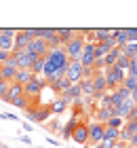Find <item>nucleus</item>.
Instances as JSON below:
<instances>
[{
    "label": "nucleus",
    "mask_w": 137,
    "mask_h": 148,
    "mask_svg": "<svg viewBox=\"0 0 137 148\" xmlns=\"http://www.w3.org/2000/svg\"><path fill=\"white\" fill-rule=\"evenodd\" d=\"M70 59H67L63 47L61 49H53L44 55V70H42V78L46 80V87H51L53 83H57L65 76Z\"/></svg>",
    "instance_id": "f257e3e1"
},
{
    "label": "nucleus",
    "mask_w": 137,
    "mask_h": 148,
    "mask_svg": "<svg viewBox=\"0 0 137 148\" xmlns=\"http://www.w3.org/2000/svg\"><path fill=\"white\" fill-rule=\"evenodd\" d=\"M78 32V30H76ZM85 38H82V34H76L70 42H67L63 47V51H65V55L70 62H80V57H82V51H85Z\"/></svg>",
    "instance_id": "f03ea898"
},
{
    "label": "nucleus",
    "mask_w": 137,
    "mask_h": 148,
    "mask_svg": "<svg viewBox=\"0 0 137 148\" xmlns=\"http://www.w3.org/2000/svg\"><path fill=\"white\" fill-rule=\"evenodd\" d=\"M25 116H27V123H36V125H44L46 121H49L53 116V110H51V104H40L36 110H30V112H25Z\"/></svg>",
    "instance_id": "7ed1b4c3"
},
{
    "label": "nucleus",
    "mask_w": 137,
    "mask_h": 148,
    "mask_svg": "<svg viewBox=\"0 0 137 148\" xmlns=\"http://www.w3.org/2000/svg\"><path fill=\"white\" fill-rule=\"evenodd\" d=\"M104 74H106V85H108V93H112L116 87H120L122 83H125V76L127 74L122 72V70H118L116 66H112V68H106L104 70Z\"/></svg>",
    "instance_id": "20e7f679"
},
{
    "label": "nucleus",
    "mask_w": 137,
    "mask_h": 148,
    "mask_svg": "<svg viewBox=\"0 0 137 148\" xmlns=\"http://www.w3.org/2000/svg\"><path fill=\"white\" fill-rule=\"evenodd\" d=\"M44 89H46V80L42 76H34L30 83L23 85V95L25 97H40Z\"/></svg>",
    "instance_id": "39448f33"
},
{
    "label": "nucleus",
    "mask_w": 137,
    "mask_h": 148,
    "mask_svg": "<svg viewBox=\"0 0 137 148\" xmlns=\"http://www.w3.org/2000/svg\"><path fill=\"white\" fill-rule=\"evenodd\" d=\"M104 131H106V125L95 123V121H89V146L87 148L104 142Z\"/></svg>",
    "instance_id": "423d86ee"
},
{
    "label": "nucleus",
    "mask_w": 137,
    "mask_h": 148,
    "mask_svg": "<svg viewBox=\"0 0 137 148\" xmlns=\"http://www.w3.org/2000/svg\"><path fill=\"white\" fill-rule=\"evenodd\" d=\"M13 57H15V62H17V70H30L32 64L38 59L30 49H25L21 53H13Z\"/></svg>",
    "instance_id": "0eeeda50"
},
{
    "label": "nucleus",
    "mask_w": 137,
    "mask_h": 148,
    "mask_svg": "<svg viewBox=\"0 0 137 148\" xmlns=\"http://www.w3.org/2000/svg\"><path fill=\"white\" fill-rule=\"evenodd\" d=\"M70 140H74V142L80 144V146H89V123L87 121H80V123L76 125V129L72 131Z\"/></svg>",
    "instance_id": "6e6552de"
},
{
    "label": "nucleus",
    "mask_w": 137,
    "mask_h": 148,
    "mask_svg": "<svg viewBox=\"0 0 137 148\" xmlns=\"http://www.w3.org/2000/svg\"><path fill=\"white\" fill-rule=\"evenodd\" d=\"M0 76H2L4 83H13L17 76V62H15V57L11 55L9 62H4L2 66H0Z\"/></svg>",
    "instance_id": "1a4fd4ad"
},
{
    "label": "nucleus",
    "mask_w": 137,
    "mask_h": 148,
    "mask_svg": "<svg viewBox=\"0 0 137 148\" xmlns=\"http://www.w3.org/2000/svg\"><path fill=\"white\" fill-rule=\"evenodd\" d=\"M15 34H17V30L2 28V32H0V51L13 53V40H15Z\"/></svg>",
    "instance_id": "9d476101"
},
{
    "label": "nucleus",
    "mask_w": 137,
    "mask_h": 148,
    "mask_svg": "<svg viewBox=\"0 0 137 148\" xmlns=\"http://www.w3.org/2000/svg\"><path fill=\"white\" fill-rule=\"evenodd\" d=\"M82 72H85V68H82L80 62H70V66H67V72H65V78L70 80L72 85H76L82 80Z\"/></svg>",
    "instance_id": "9b49d317"
},
{
    "label": "nucleus",
    "mask_w": 137,
    "mask_h": 148,
    "mask_svg": "<svg viewBox=\"0 0 137 148\" xmlns=\"http://www.w3.org/2000/svg\"><path fill=\"white\" fill-rule=\"evenodd\" d=\"M27 49H30L36 57H44L46 53H49V47H46V42L42 38H34L30 45H27Z\"/></svg>",
    "instance_id": "f8f14e48"
},
{
    "label": "nucleus",
    "mask_w": 137,
    "mask_h": 148,
    "mask_svg": "<svg viewBox=\"0 0 137 148\" xmlns=\"http://www.w3.org/2000/svg\"><path fill=\"white\" fill-rule=\"evenodd\" d=\"M72 106L70 99H65V97H55V102H51V110H53V116H59V114H63L67 108Z\"/></svg>",
    "instance_id": "ddd939ff"
},
{
    "label": "nucleus",
    "mask_w": 137,
    "mask_h": 148,
    "mask_svg": "<svg viewBox=\"0 0 137 148\" xmlns=\"http://www.w3.org/2000/svg\"><path fill=\"white\" fill-rule=\"evenodd\" d=\"M27 45H30V38L23 34V30H17L15 40H13V53H21V51H25Z\"/></svg>",
    "instance_id": "4468645a"
},
{
    "label": "nucleus",
    "mask_w": 137,
    "mask_h": 148,
    "mask_svg": "<svg viewBox=\"0 0 137 148\" xmlns=\"http://www.w3.org/2000/svg\"><path fill=\"white\" fill-rule=\"evenodd\" d=\"M21 95H23V85H19V83H11V85H9V93H6L4 102H6V104H13L17 97H21Z\"/></svg>",
    "instance_id": "2eb2a0df"
},
{
    "label": "nucleus",
    "mask_w": 137,
    "mask_h": 148,
    "mask_svg": "<svg viewBox=\"0 0 137 148\" xmlns=\"http://www.w3.org/2000/svg\"><path fill=\"white\" fill-rule=\"evenodd\" d=\"M78 123H80V119H76V116H70V119H67V123L61 127V133H59L61 140H70V138H72V131L76 129Z\"/></svg>",
    "instance_id": "dca6fc26"
},
{
    "label": "nucleus",
    "mask_w": 137,
    "mask_h": 148,
    "mask_svg": "<svg viewBox=\"0 0 137 148\" xmlns=\"http://www.w3.org/2000/svg\"><path fill=\"white\" fill-rule=\"evenodd\" d=\"M112 40L116 42V47L118 49H122L129 40H127V32H125V28H112Z\"/></svg>",
    "instance_id": "f3484780"
},
{
    "label": "nucleus",
    "mask_w": 137,
    "mask_h": 148,
    "mask_svg": "<svg viewBox=\"0 0 137 148\" xmlns=\"http://www.w3.org/2000/svg\"><path fill=\"white\" fill-rule=\"evenodd\" d=\"M76 34H78V32L72 30V28H57V36H59V40H61V45H63V47L70 42Z\"/></svg>",
    "instance_id": "a211bd4d"
},
{
    "label": "nucleus",
    "mask_w": 137,
    "mask_h": 148,
    "mask_svg": "<svg viewBox=\"0 0 137 148\" xmlns=\"http://www.w3.org/2000/svg\"><path fill=\"white\" fill-rule=\"evenodd\" d=\"M93 38H95V42H106L108 38H112V28H95Z\"/></svg>",
    "instance_id": "6ab92c4d"
},
{
    "label": "nucleus",
    "mask_w": 137,
    "mask_h": 148,
    "mask_svg": "<svg viewBox=\"0 0 137 148\" xmlns=\"http://www.w3.org/2000/svg\"><path fill=\"white\" fill-rule=\"evenodd\" d=\"M61 97H65V99H70V102H74V99H80L82 97V91H80V85L76 83V85H72L67 91H63L61 93Z\"/></svg>",
    "instance_id": "aec40b11"
},
{
    "label": "nucleus",
    "mask_w": 137,
    "mask_h": 148,
    "mask_svg": "<svg viewBox=\"0 0 137 148\" xmlns=\"http://www.w3.org/2000/svg\"><path fill=\"white\" fill-rule=\"evenodd\" d=\"M70 87H72V83H70V80H67V78L63 76L61 80H57V83H53V85H51V89L55 91V95L59 97L61 93H63V91H67V89H70Z\"/></svg>",
    "instance_id": "412c9836"
},
{
    "label": "nucleus",
    "mask_w": 137,
    "mask_h": 148,
    "mask_svg": "<svg viewBox=\"0 0 137 148\" xmlns=\"http://www.w3.org/2000/svg\"><path fill=\"white\" fill-rule=\"evenodd\" d=\"M120 55H122V49H118V47H116V49H112V51H110L108 55L104 57V66H106V68H112V66L116 64V59H118Z\"/></svg>",
    "instance_id": "4be33fe9"
},
{
    "label": "nucleus",
    "mask_w": 137,
    "mask_h": 148,
    "mask_svg": "<svg viewBox=\"0 0 137 148\" xmlns=\"http://www.w3.org/2000/svg\"><path fill=\"white\" fill-rule=\"evenodd\" d=\"M34 78V74L32 70H17V76L13 83H19V85H25V83H30V80Z\"/></svg>",
    "instance_id": "5701e85b"
},
{
    "label": "nucleus",
    "mask_w": 137,
    "mask_h": 148,
    "mask_svg": "<svg viewBox=\"0 0 137 148\" xmlns=\"http://www.w3.org/2000/svg\"><path fill=\"white\" fill-rule=\"evenodd\" d=\"M118 136H120V129L106 127V131H104V140H108V142H118Z\"/></svg>",
    "instance_id": "b1692460"
},
{
    "label": "nucleus",
    "mask_w": 137,
    "mask_h": 148,
    "mask_svg": "<svg viewBox=\"0 0 137 148\" xmlns=\"http://www.w3.org/2000/svg\"><path fill=\"white\" fill-rule=\"evenodd\" d=\"M32 74H34V76H42V70H44V57H38L36 59V62H34L32 64Z\"/></svg>",
    "instance_id": "393cba45"
},
{
    "label": "nucleus",
    "mask_w": 137,
    "mask_h": 148,
    "mask_svg": "<svg viewBox=\"0 0 137 148\" xmlns=\"http://www.w3.org/2000/svg\"><path fill=\"white\" fill-rule=\"evenodd\" d=\"M116 68H118V70H122V72H127V68H129V66H131V57H127L125 55V53H122V55L118 57V59H116Z\"/></svg>",
    "instance_id": "a878e982"
},
{
    "label": "nucleus",
    "mask_w": 137,
    "mask_h": 148,
    "mask_svg": "<svg viewBox=\"0 0 137 148\" xmlns=\"http://www.w3.org/2000/svg\"><path fill=\"white\" fill-rule=\"evenodd\" d=\"M44 127H46V129H49V131L61 133V123H59V119H57V116H55V119H49V121H46V123H44Z\"/></svg>",
    "instance_id": "bb28decb"
},
{
    "label": "nucleus",
    "mask_w": 137,
    "mask_h": 148,
    "mask_svg": "<svg viewBox=\"0 0 137 148\" xmlns=\"http://www.w3.org/2000/svg\"><path fill=\"white\" fill-rule=\"evenodd\" d=\"M30 99H32V97H25V95H21V97H17V99H15V102H13L11 106H15V108H19V110H23V112H25V110H27V106H30Z\"/></svg>",
    "instance_id": "cd10ccee"
},
{
    "label": "nucleus",
    "mask_w": 137,
    "mask_h": 148,
    "mask_svg": "<svg viewBox=\"0 0 137 148\" xmlns=\"http://www.w3.org/2000/svg\"><path fill=\"white\" fill-rule=\"evenodd\" d=\"M122 53H125L127 57H137V42H127L125 47H122Z\"/></svg>",
    "instance_id": "c85d7f7f"
},
{
    "label": "nucleus",
    "mask_w": 137,
    "mask_h": 148,
    "mask_svg": "<svg viewBox=\"0 0 137 148\" xmlns=\"http://www.w3.org/2000/svg\"><path fill=\"white\" fill-rule=\"evenodd\" d=\"M114 93H116V95H118V97L122 99V102L131 97V91H129L127 87H122V85H120V87H116V89H114Z\"/></svg>",
    "instance_id": "c756f323"
},
{
    "label": "nucleus",
    "mask_w": 137,
    "mask_h": 148,
    "mask_svg": "<svg viewBox=\"0 0 137 148\" xmlns=\"http://www.w3.org/2000/svg\"><path fill=\"white\" fill-rule=\"evenodd\" d=\"M122 125H125V121L118 119V116H112V119L106 123V127H114V129H122Z\"/></svg>",
    "instance_id": "7c9ffc66"
},
{
    "label": "nucleus",
    "mask_w": 137,
    "mask_h": 148,
    "mask_svg": "<svg viewBox=\"0 0 137 148\" xmlns=\"http://www.w3.org/2000/svg\"><path fill=\"white\" fill-rule=\"evenodd\" d=\"M125 32H127L129 42H137V28H125Z\"/></svg>",
    "instance_id": "2f4dec72"
},
{
    "label": "nucleus",
    "mask_w": 137,
    "mask_h": 148,
    "mask_svg": "<svg viewBox=\"0 0 137 148\" xmlns=\"http://www.w3.org/2000/svg\"><path fill=\"white\" fill-rule=\"evenodd\" d=\"M125 74H127L129 78L137 80V64H133V62H131V66H129V68H127V72H125Z\"/></svg>",
    "instance_id": "473e14b6"
},
{
    "label": "nucleus",
    "mask_w": 137,
    "mask_h": 148,
    "mask_svg": "<svg viewBox=\"0 0 137 148\" xmlns=\"http://www.w3.org/2000/svg\"><path fill=\"white\" fill-rule=\"evenodd\" d=\"M9 85H11V83H4V80L0 83V99L6 97V93H9Z\"/></svg>",
    "instance_id": "72a5a7b5"
},
{
    "label": "nucleus",
    "mask_w": 137,
    "mask_h": 148,
    "mask_svg": "<svg viewBox=\"0 0 137 148\" xmlns=\"http://www.w3.org/2000/svg\"><path fill=\"white\" fill-rule=\"evenodd\" d=\"M11 55H13V53H9V51H0V66H2L4 62H9Z\"/></svg>",
    "instance_id": "f704fd0d"
},
{
    "label": "nucleus",
    "mask_w": 137,
    "mask_h": 148,
    "mask_svg": "<svg viewBox=\"0 0 137 148\" xmlns=\"http://www.w3.org/2000/svg\"><path fill=\"white\" fill-rule=\"evenodd\" d=\"M0 119H4V121H19V116H15V114H11V112L0 114Z\"/></svg>",
    "instance_id": "c9c22d12"
},
{
    "label": "nucleus",
    "mask_w": 137,
    "mask_h": 148,
    "mask_svg": "<svg viewBox=\"0 0 137 148\" xmlns=\"http://www.w3.org/2000/svg\"><path fill=\"white\" fill-rule=\"evenodd\" d=\"M129 148H137V136H133L129 140Z\"/></svg>",
    "instance_id": "e433bc0d"
},
{
    "label": "nucleus",
    "mask_w": 137,
    "mask_h": 148,
    "mask_svg": "<svg viewBox=\"0 0 137 148\" xmlns=\"http://www.w3.org/2000/svg\"><path fill=\"white\" fill-rule=\"evenodd\" d=\"M46 144H51V146H55V148L59 146V142H57V140H53V138H49V136H46Z\"/></svg>",
    "instance_id": "4c0bfd02"
},
{
    "label": "nucleus",
    "mask_w": 137,
    "mask_h": 148,
    "mask_svg": "<svg viewBox=\"0 0 137 148\" xmlns=\"http://www.w3.org/2000/svg\"><path fill=\"white\" fill-rule=\"evenodd\" d=\"M19 140H21V142H23V144H30V146H32V140H30V138H27V136H19Z\"/></svg>",
    "instance_id": "58836bf2"
},
{
    "label": "nucleus",
    "mask_w": 137,
    "mask_h": 148,
    "mask_svg": "<svg viewBox=\"0 0 137 148\" xmlns=\"http://www.w3.org/2000/svg\"><path fill=\"white\" fill-rule=\"evenodd\" d=\"M131 99H135V102H137V87H133V89H131Z\"/></svg>",
    "instance_id": "ea45409f"
},
{
    "label": "nucleus",
    "mask_w": 137,
    "mask_h": 148,
    "mask_svg": "<svg viewBox=\"0 0 137 148\" xmlns=\"http://www.w3.org/2000/svg\"><path fill=\"white\" fill-rule=\"evenodd\" d=\"M23 131H32V125L30 123H23Z\"/></svg>",
    "instance_id": "a19ab883"
},
{
    "label": "nucleus",
    "mask_w": 137,
    "mask_h": 148,
    "mask_svg": "<svg viewBox=\"0 0 137 148\" xmlns=\"http://www.w3.org/2000/svg\"><path fill=\"white\" fill-rule=\"evenodd\" d=\"M91 148H104V146H101V142H99V144H95V146H91Z\"/></svg>",
    "instance_id": "79ce46f5"
},
{
    "label": "nucleus",
    "mask_w": 137,
    "mask_h": 148,
    "mask_svg": "<svg viewBox=\"0 0 137 148\" xmlns=\"http://www.w3.org/2000/svg\"><path fill=\"white\" fill-rule=\"evenodd\" d=\"M0 148H6V144H2V142H0Z\"/></svg>",
    "instance_id": "37998d69"
},
{
    "label": "nucleus",
    "mask_w": 137,
    "mask_h": 148,
    "mask_svg": "<svg viewBox=\"0 0 137 148\" xmlns=\"http://www.w3.org/2000/svg\"><path fill=\"white\" fill-rule=\"evenodd\" d=\"M135 110H137V102H135Z\"/></svg>",
    "instance_id": "c03bdc74"
},
{
    "label": "nucleus",
    "mask_w": 137,
    "mask_h": 148,
    "mask_svg": "<svg viewBox=\"0 0 137 148\" xmlns=\"http://www.w3.org/2000/svg\"><path fill=\"white\" fill-rule=\"evenodd\" d=\"M0 83H2V76H0Z\"/></svg>",
    "instance_id": "a18cd8bd"
},
{
    "label": "nucleus",
    "mask_w": 137,
    "mask_h": 148,
    "mask_svg": "<svg viewBox=\"0 0 137 148\" xmlns=\"http://www.w3.org/2000/svg\"><path fill=\"white\" fill-rule=\"evenodd\" d=\"M0 32H2V28H0Z\"/></svg>",
    "instance_id": "49530a36"
},
{
    "label": "nucleus",
    "mask_w": 137,
    "mask_h": 148,
    "mask_svg": "<svg viewBox=\"0 0 137 148\" xmlns=\"http://www.w3.org/2000/svg\"><path fill=\"white\" fill-rule=\"evenodd\" d=\"M6 148H9V146H6Z\"/></svg>",
    "instance_id": "de8ad7c7"
}]
</instances>
